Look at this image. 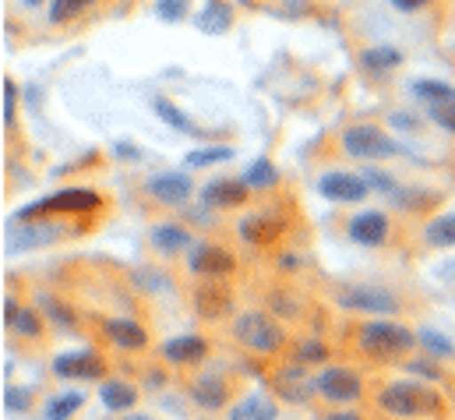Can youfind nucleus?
<instances>
[{
  "label": "nucleus",
  "mask_w": 455,
  "mask_h": 420,
  "mask_svg": "<svg viewBox=\"0 0 455 420\" xmlns=\"http://www.w3.org/2000/svg\"><path fill=\"white\" fill-rule=\"evenodd\" d=\"M329 360V346L322 339H300L293 343V364H304V368H318Z\"/></svg>",
  "instance_id": "nucleus-29"
},
{
  "label": "nucleus",
  "mask_w": 455,
  "mask_h": 420,
  "mask_svg": "<svg viewBox=\"0 0 455 420\" xmlns=\"http://www.w3.org/2000/svg\"><path fill=\"white\" fill-rule=\"evenodd\" d=\"M322 420H363L360 417V414H353V410H346V407H342V410H332V414H325V417Z\"/></svg>",
  "instance_id": "nucleus-44"
},
{
  "label": "nucleus",
  "mask_w": 455,
  "mask_h": 420,
  "mask_svg": "<svg viewBox=\"0 0 455 420\" xmlns=\"http://www.w3.org/2000/svg\"><path fill=\"white\" fill-rule=\"evenodd\" d=\"M46 308H50V315H53V321H57V325H64V328H75V321H71V311H68V308H60L53 297L46 301Z\"/></svg>",
  "instance_id": "nucleus-41"
},
{
  "label": "nucleus",
  "mask_w": 455,
  "mask_h": 420,
  "mask_svg": "<svg viewBox=\"0 0 455 420\" xmlns=\"http://www.w3.org/2000/svg\"><path fill=\"white\" fill-rule=\"evenodd\" d=\"M188 14V0H159V18L163 21H180Z\"/></svg>",
  "instance_id": "nucleus-38"
},
{
  "label": "nucleus",
  "mask_w": 455,
  "mask_h": 420,
  "mask_svg": "<svg viewBox=\"0 0 455 420\" xmlns=\"http://www.w3.org/2000/svg\"><path fill=\"white\" fill-rule=\"evenodd\" d=\"M406 368H410V371H417L420 378H442V371H438V364H435V360H410Z\"/></svg>",
  "instance_id": "nucleus-40"
},
{
  "label": "nucleus",
  "mask_w": 455,
  "mask_h": 420,
  "mask_svg": "<svg viewBox=\"0 0 455 420\" xmlns=\"http://www.w3.org/2000/svg\"><path fill=\"white\" fill-rule=\"evenodd\" d=\"M318 191L329 198V202H339V206H356L367 198V181L356 177V174H342V170H332L318 181Z\"/></svg>",
  "instance_id": "nucleus-13"
},
{
  "label": "nucleus",
  "mask_w": 455,
  "mask_h": 420,
  "mask_svg": "<svg viewBox=\"0 0 455 420\" xmlns=\"http://www.w3.org/2000/svg\"><path fill=\"white\" fill-rule=\"evenodd\" d=\"M209 339L205 335H177V339H166L159 350H163V357L170 360V364H177V368H188V364H202L205 357H209Z\"/></svg>",
  "instance_id": "nucleus-16"
},
{
  "label": "nucleus",
  "mask_w": 455,
  "mask_h": 420,
  "mask_svg": "<svg viewBox=\"0 0 455 420\" xmlns=\"http://www.w3.org/2000/svg\"><path fill=\"white\" fill-rule=\"evenodd\" d=\"M336 304L346 311H356V315H371V318H388L403 311V301L385 290V287H371V283H353V287H342L336 294Z\"/></svg>",
  "instance_id": "nucleus-4"
},
{
  "label": "nucleus",
  "mask_w": 455,
  "mask_h": 420,
  "mask_svg": "<svg viewBox=\"0 0 455 420\" xmlns=\"http://www.w3.org/2000/svg\"><path fill=\"white\" fill-rule=\"evenodd\" d=\"M32 400H36V392H32V389H18V385H7V392H4V407H7V410H14V414L28 410V407H32Z\"/></svg>",
  "instance_id": "nucleus-36"
},
{
  "label": "nucleus",
  "mask_w": 455,
  "mask_h": 420,
  "mask_svg": "<svg viewBox=\"0 0 455 420\" xmlns=\"http://www.w3.org/2000/svg\"><path fill=\"white\" fill-rule=\"evenodd\" d=\"M360 61H363V68H371V71H392V68L403 64V53H399L395 46H371V50L360 53Z\"/></svg>",
  "instance_id": "nucleus-28"
},
{
  "label": "nucleus",
  "mask_w": 455,
  "mask_h": 420,
  "mask_svg": "<svg viewBox=\"0 0 455 420\" xmlns=\"http://www.w3.org/2000/svg\"><path fill=\"white\" fill-rule=\"evenodd\" d=\"M233 339L251 350V353H261V357H272L286 346V328L265 311H247L233 321Z\"/></svg>",
  "instance_id": "nucleus-3"
},
{
  "label": "nucleus",
  "mask_w": 455,
  "mask_h": 420,
  "mask_svg": "<svg viewBox=\"0 0 455 420\" xmlns=\"http://www.w3.org/2000/svg\"><path fill=\"white\" fill-rule=\"evenodd\" d=\"M442 276H445V279H452V283H455V265H445V269H442Z\"/></svg>",
  "instance_id": "nucleus-47"
},
{
  "label": "nucleus",
  "mask_w": 455,
  "mask_h": 420,
  "mask_svg": "<svg viewBox=\"0 0 455 420\" xmlns=\"http://www.w3.org/2000/svg\"><path fill=\"white\" fill-rule=\"evenodd\" d=\"M342 149L356 159H388L399 152V145L374 124H353L342 131Z\"/></svg>",
  "instance_id": "nucleus-6"
},
{
  "label": "nucleus",
  "mask_w": 455,
  "mask_h": 420,
  "mask_svg": "<svg viewBox=\"0 0 455 420\" xmlns=\"http://www.w3.org/2000/svg\"><path fill=\"white\" fill-rule=\"evenodd\" d=\"M188 396H191V403L202 407V410H223V407H229L233 385H229L227 375L205 371V375H198V378L188 385Z\"/></svg>",
  "instance_id": "nucleus-9"
},
{
  "label": "nucleus",
  "mask_w": 455,
  "mask_h": 420,
  "mask_svg": "<svg viewBox=\"0 0 455 420\" xmlns=\"http://www.w3.org/2000/svg\"><path fill=\"white\" fill-rule=\"evenodd\" d=\"M413 96L424 106H442V103H452L455 89L449 82H431V78H424V82H413Z\"/></svg>",
  "instance_id": "nucleus-26"
},
{
  "label": "nucleus",
  "mask_w": 455,
  "mask_h": 420,
  "mask_svg": "<svg viewBox=\"0 0 455 420\" xmlns=\"http://www.w3.org/2000/svg\"><path fill=\"white\" fill-rule=\"evenodd\" d=\"M18 335H25V339H39L43 335V315L39 311H32V308H21V315L18 321L11 325Z\"/></svg>",
  "instance_id": "nucleus-34"
},
{
  "label": "nucleus",
  "mask_w": 455,
  "mask_h": 420,
  "mask_svg": "<svg viewBox=\"0 0 455 420\" xmlns=\"http://www.w3.org/2000/svg\"><path fill=\"white\" fill-rule=\"evenodd\" d=\"M424 240H427L431 247H455V212L431 219L427 230H424Z\"/></svg>",
  "instance_id": "nucleus-27"
},
{
  "label": "nucleus",
  "mask_w": 455,
  "mask_h": 420,
  "mask_svg": "<svg viewBox=\"0 0 455 420\" xmlns=\"http://www.w3.org/2000/svg\"><path fill=\"white\" fill-rule=\"evenodd\" d=\"M195 311L209 321H223V318L233 311V290L223 287V283H202L195 290Z\"/></svg>",
  "instance_id": "nucleus-14"
},
{
  "label": "nucleus",
  "mask_w": 455,
  "mask_h": 420,
  "mask_svg": "<svg viewBox=\"0 0 455 420\" xmlns=\"http://www.w3.org/2000/svg\"><path fill=\"white\" fill-rule=\"evenodd\" d=\"M145 188H148V195L159 198L163 206H184V202L191 198V177H188V174H159V177H152Z\"/></svg>",
  "instance_id": "nucleus-18"
},
{
  "label": "nucleus",
  "mask_w": 455,
  "mask_h": 420,
  "mask_svg": "<svg viewBox=\"0 0 455 420\" xmlns=\"http://www.w3.org/2000/svg\"><path fill=\"white\" fill-rule=\"evenodd\" d=\"M275 417H279L275 400L272 396H261V392L243 396V400H236L229 407V420H275Z\"/></svg>",
  "instance_id": "nucleus-21"
},
{
  "label": "nucleus",
  "mask_w": 455,
  "mask_h": 420,
  "mask_svg": "<svg viewBox=\"0 0 455 420\" xmlns=\"http://www.w3.org/2000/svg\"><path fill=\"white\" fill-rule=\"evenodd\" d=\"M25 4H39V0H25Z\"/></svg>",
  "instance_id": "nucleus-48"
},
{
  "label": "nucleus",
  "mask_w": 455,
  "mask_h": 420,
  "mask_svg": "<svg viewBox=\"0 0 455 420\" xmlns=\"http://www.w3.org/2000/svg\"><path fill=\"white\" fill-rule=\"evenodd\" d=\"M240 181H243L247 188H261V191H268V188L279 184V174H275V166H272L268 159H254Z\"/></svg>",
  "instance_id": "nucleus-30"
},
{
  "label": "nucleus",
  "mask_w": 455,
  "mask_h": 420,
  "mask_svg": "<svg viewBox=\"0 0 455 420\" xmlns=\"http://www.w3.org/2000/svg\"><path fill=\"white\" fill-rule=\"evenodd\" d=\"M318 396L332 407H346V403H356L363 396V378L360 371L353 368H339V364H329L318 371Z\"/></svg>",
  "instance_id": "nucleus-7"
},
{
  "label": "nucleus",
  "mask_w": 455,
  "mask_h": 420,
  "mask_svg": "<svg viewBox=\"0 0 455 420\" xmlns=\"http://www.w3.org/2000/svg\"><path fill=\"white\" fill-rule=\"evenodd\" d=\"M103 328H107V335L114 339V346L127 350V353H134V350H145V346H148V332H145L138 321H131V318H107V321H103Z\"/></svg>",
  "instance_id": "nucleus-20"
},
{
  "label": "nucleus",
  "mask_w": 455,
  "mask_h": 420,
  "mask_svg": "<svg viewBox=\"0 0 455 420\" xmlns=\"http://www.w3.org/2000/svg\"><path fill=\"white\" fill-rule=\"evenodd\" d=\"M100 206H103V198H100L96 191H89V188H68V191H57V195H50V198H43V202L21 209L14 219L28 222V219L60 215V212H64V215H71V212H96Z\"/></svg>",
  "instance_id": "nucleus-5"
},
{
  "label": "nucleus",
  "mask_w": 455,
  "mask_h": 420,
  "mask_svg": "<svg viewBox=\"0 0 455 420\" xmlns=\"http://www.w3.org/2000/svg\"><path fill=\"white\" fill-rule=\"evenodd\" d=\"M427 113H431V120H435L438 127L455 131V100L452 103H442V106H427Z\"/></svg>",
  "instance_id": "nucleus-37"
},
{
  "label": "nucleus",
  "mask_w": 455,
  "mask_h": 420,
  "mask_svg": "<svg viewBox=\"0 0 455 420\" xmlns=\"http://www.w3.org/2000/svg\"><path fill=\"white\" fill-rule=\"evenodd\" d=\"M14 109H18V93H14V82H4V124H7V127L14 124Z\"/></svg>",
  "instance_id": "nucleus-39"
},
{
  "label": "nucleus",
  "mask_w": 455,
  "mask_h": 420,
  "mask_svg": "<svg viewBox=\"0 0 455 420\" xmlns=\"http://www.w3.org/2000/svg\"><path fill=\"white\" fill-rule=\"evenodd\" d=\"M272 392L283 403L304 407L318 396V375H311V368H304V364H286L272 375Z\"/></svg>",
  "instance_id": "nucleus-8"
},
{
  "label": "nucleus",
  "mask_w": 455,
  "mask_h": 420,
  "mask_svg": "<svg viewBox=\"0 0 455 420\" xmlns=\"http://www.w3.org/2000/svg\"><path fill=\"white\" fill-rule=\"evenodd\" d=\"M363 177H367V188L374 184V188H381V191H395V184H392L388 174H374V170H371V174H363Z\"/></svg>",
  "instance_id": "nucleus-42"
},
{
  "label": "nucleus",
  "mask_w": 455,
  "mask_h": 420,
  "mask_svg": "<svg viewBox=\"0 0 455 420\" xmlns=\"http://www.w3.org/2000/svg\"><path fill=\"white\" fill-rule=\"evenodd\" d=\"M417 346H420L431 360H452L455 357V343L449 335L435 332V328H420V332H417Z\"/></svg>",
  "instance_id": "nucleus-24"
},
{
  "label": "nucleus",
  "mask_w": 455,
  "mask_h": 420,
  "mask_svg": "<svg viewBox=\"0 0 455 420\" xmlns=\"http://www.w3.org/2000/svg\"><path fill=\"white\" fill-rule=\"evenodd\" d=\"M188 269L195 276H205V279H220V276H229L236 269V258L229 254L227 247L220 244H198L188 258Z\"/></svg>",
  "instance_id": "nucleus-12"
},
{
  "label": "nucleus",
  "mask_w": 455,
  "mask_h": 420,
  "mask_svg": "<svg viewBox=\"0 0 455 420\" xmlns=\"http://www.w3.org/2000/svg\"><path fill=\"white\" fill-rule=\"evenodd\" d=\"M120 420H156V417H148V414H124Z\"/></svg>",
  "instance_id": "nucleus-46"
},
{
  "label": "nucleus",
  "mask_w": 455,
  "mask_h": 420,
  "mask_svg": "<svg viewBox=\"0 0 455 420\" xmlns=\"http://www.w3.org/2000/svg\"><path fill=\"white\" fill-rule=\"evenodd\" d=\"M399 11H420V7H427V0H392Z\"/></svg>",
  "instance_id": "nucleus-45"
},
{
  "label": "nucleus",
  "mask_w": 455,
  "mask_h": 420,
  "mask_svg": "<svg viewBox=\"0 0 455 420\" xmlns=\"http://www.w3.org/2000/svg\"><path fill=\"white\" fill-rule=\"evenodd\" d=\"M227 159H233V149H229V145H216V149L188 152V166H212V163H227Z\"/></svg>",
  "instance_id": "nucleus-33"
},
{
  "label": "nucleus",
  "mask_w": 455,
  "mask_h": 420,
  "mask_svg": "<svg viewBox=\"0 0 455 420\" xmlns=\"http://www.w3.org/2000/svg\"><path fill=\"white\" fill-rule=\"evenodd\" d=\"M100 403H103L110 414H127V410L138 403V389H134L131 382H124V378H110V382H103V389H100Z\"/></svg>",
  "instance_id": "nucleus-22"
},
{
  "label": "nucleus",
  "mask_w": 455,
  "mask_h": 420,
  "mask_svg": "<svg viewBox=\"0 0 455 420\" xmlns=\"http://www.w3.org/2000/svg\"><path fill=\"white\" fill-rule=\"evenodd\" d=\"M92 4H96V0H53V7H50V21H53V25L71 21V18L85 14Z\"/></svg>",
  "instance_id": "nucleus-32"
},
{
  "label": "nucleus",
  "mask_w": 455,
  "mask_h": 420,
  "mask_svg": "<svg viewBox=\"0 0 455 420\" xmlns=\"http://www.w3.org/2000/svg\"><path fill=\"white\" fill-rule=\"evenodd\" d=\"M229 25H233V7L229 4H209L198 14V28L209 32V36H223Z\"/></svg>",
  "instance_id": "nucleus-25"
},
{
  "label": "nucleus",
  "mask_w": 455,
  "mask_h": 420,
  "mask_svg": "<svg viewBox=\"0 0 455 420\" xmlns=\"http://www.w3.org/2000/svg\"><path fill=\"white\" fill-rule=\"evenodd\" d=\"M346 233H349V240H353V244H363V247H381V244L388 240L392 226H388V215H385V212L367 209V212H356V215L349 219Z\"/></svg>",
  "instance_id": "nucleus-11"
},
{
  "label": "nucleus",
  "mask_w": 455,
  "mask_h": 420,
  "mask_svg": "<svg viewBox=\"0 0 455 420\" xmlns=\"http://www.w3.org/2000/svg\"><path fill=\"white\" fill-rule=\"evenodd\" d=\"M247 191L251 188L243 181H236V177H216L212 184L202 188V206H209V209H236V206L247 202Z\"/></svg>",
  "instance_id": "nucleus-15"
},
{
  "label": "nucleus",
  "mask_w": 455,
  "mask_h": 420,
  "mask_svg": "<svg viewBox=\"0 0 455 420\" xmlns=\"http://www.w3.org/2000/svg\"><path fill=\"white\" fill-rule=\"evenodd\" d=\"M85 396L82 392H64V396H53L46 403V420H71L78 410H82Z\"/></svg>",
  "instance_id": "nucleus-31"
},
{
  "label": "nucleus",
  "mask_w": 455,
  "mask_h": 420,
  "mask_svg": "<svg viewBox=\"0 0 455 420\" xmlns=\"http://www.w3.org/2000/svg\"><path fill=\"white\" fill-rule=\"evenodd\" d=\"M18 315H21V304H18L14 297H7V301H4V325L11 328V325L18 321Z\"/></svg>",
  "instance_id": "nucleus-43"
},
{
  "label": "nucleus",
  "mask_w": 455,
  "mask_h": 420,
  "mask_svg": "<svg viewBox=\"0 0 455 420\" xmlns=\"http://www.w3.org/2000/svg\"><path fill=\"white\" fill-rule=\"evenodd\" d=\"M60 237V222H36V226H18L7 233V251L18 254V251H28V247H43L50 240Z\"/></svg>",
  "instance_id": "nucleus-19"
},
{
  "label": "nucleus",
  "mask_w": 455,
  "mask_h": 420,
  "mask_svg": "<svg viewBox=\"0 0 455 420\" xmlns=\"http://www.w3.org/2000/svg\"><path fill=\"white\" fill-rule=\"evenodd\" d=\"M356 350L367 353L371 360H403L406 353L417 350V332L399 321L371 318L356 328Z\"/></svg>",
  "instance_id": "nucleus-2"
},
{
  "label": "nucleus",
  "mask_w": 455,
  "mask_h": 420,
  "mask_svg": "<svg viewBox=\"0 0 455 420\" xmlns=\"http://www.w3.org/2000/svg\"><path fill=\"white\" fill-rule=\"evenodd\" d=\"M152 244L163 251V254H177V251H184L188 244H191V233L184 230V226H177V222H159V226H152Z\"/></svg>",
  "instance_id": "nucleus-23"
},
{
  "label": "nucleus",
  "mask_w": 455,
  "mask_h": 420,
  "mask_svg": "<svg viewBox=\"0 0 455 420\" xmlns=\"http://www.w3.org/2000/svg\"><path fill=\"white\" fill-rule=\"evenodd\" d=\"M283 226L286 222L275 212H251V215L240 219V240H247V244H272V240H279Z\"/></svg>",
  "instance_id": "nucleus-17"
},
{
  "label": "nucleus",
  "mask_w": 455,
  "mask_h": 420,
  "mask_svg": "<svg viewBox=\"0 0 455 420\" xmlns=\"http://www.w3.org/2000/svg\"><path fill=\"white\" fill-rule=\"evenodd\" d=\"M53 375L57 378H103L107 375V360L96 353V350H71V353H60L53 360Z\"/></svg>",
  "instance_id": "nucleus-10"
},
{
  "label": "nucleus",
  "mask_w": 455,
  "mask_h": 420,
  "mask_svg": "<svg viewBox=\"0 0 455 420\" xmlns=\"http://www.w3.org/2000/svg\"><path fill=\"white\" fill-rule=\"evenodd\" d=\"M378 410L385 417L395 420H413V417H442L445 403L431 385L420 382H388L378 389Z\"/></svg>",
  "instance_id": "nucleus-1"
},
{
  "label": "nucleus",
  "mask_w": 455,
  "mask_h": 420,
  "mask_svg": "<svg viewBox=\"0 0 455 420\" xmlns=\"http://www.w3.org/2000/svg\"><path fill=\"white\" fill-rule=\"evenodd\" d=\"M156 113H159V117H163L170 127H177V131H188V134H195V131H198V127H195V124H191V120H188V117H184L177 106L166 103V100H156Z\"/></svg>",
  "instance_id": "nucleus-35"
}]
</instances>
